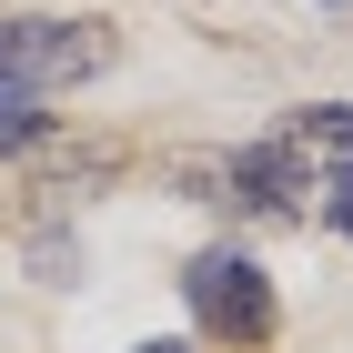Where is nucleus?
<instances>
[{"label": "nucleus", "mask_w": 353, "mask_h": 353, "mask_svg": "<svg viewBox=\"0 0 353 353\" xmlns=\"http://www.w3.org/2000/svg\"><path fill=\"white\" fill-rule=\"evenodd\" d=\"M111 61V21H0V81L10 91H71Z\"/></svg>", "instance_id": "obj_1"}, {"label": "nucleus", "mask_w": 353, "mask_h": 353, "mask_svg": "<svg viewBox=\"0 0 353 353\" xmlns=\"http://www.w3.org/2000/svg\"><path fill=\"white\" fill-rule=\"evenodd\" d=\"M182 293H192V313H202V333H222V343H263L272 333V283H263V263L232 252V243L192 252Z\"/></svg>", "instance_id": "obj_2"}, {"label": "nucleus", "mask_w": 353, "mask_h": 353, "mask_svg": "<svg viewBox=\"0 0 353 353\" xmlns=\"http://www.w3.org/2000/svg\"><path fill=\"white\" fill-rule=\"evenodd\" d=\"M21 141H41V91L0 81V152H21Z\"/></svg>", "instance_id": "obj_3"}, {"label": "nucleus", "mask_w": 353, "mask_h": 353, "mask_svg": "<svg viewBox=\"0 0 353 353\" xmlns=\"http://www.w3.org/2000/svg\"><path fill=\"white\" fill-rule=\"evenodd\" d=\"M323 212H333V232H353V162H333V202Z\"/></svg>", "instance_id": "obj_4"}, {"label": "nucleus", "mask_w": 353, "mask_h": 353, "mask_svg": "<svg viewBox=\"0 0 353 353\" xmlns=\"http://www.w3.org/2000/svg\"><path fill=\"white\" fill-rule=\"evenodd\" d=\"M141 353H192V343H141Z\"/></svg>", "instance_id": "obj_5"}]
</instances>
